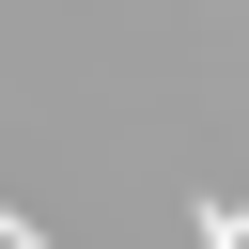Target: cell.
<instances>
[{"instance_id":"1","label":"cell","mask_w":249,"mask_h":249,"mask_svg":"<svg viewBox=\"0 0 249 249\" xmlns=\"http://www.w3.org/2000/svg\"><path fill=\"white\" fill-rule=\"evenodd\" d=\"M187 249H249V202H202V218H187Z\"/></svg>"}]
</instances>
